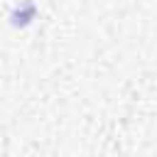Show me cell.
Listing matches in <instances>:
<instances>
[{
  "mask_svg": "<svg viewBox=\"0 0 157 157\" xmlns=\"http://www.w3.org/2000/svg\"><path fill=\"white\" fill-rule=\"evenodd\" d=\"M37 15V5L32 0H20L15 5V10L10 12V25L12 27H27Z\"/></svg>",
  "mask_w": 157,
  "mask_h": 157,
  "instance_id": "cell-1",
  "label": "cell"
}]
</instances>
